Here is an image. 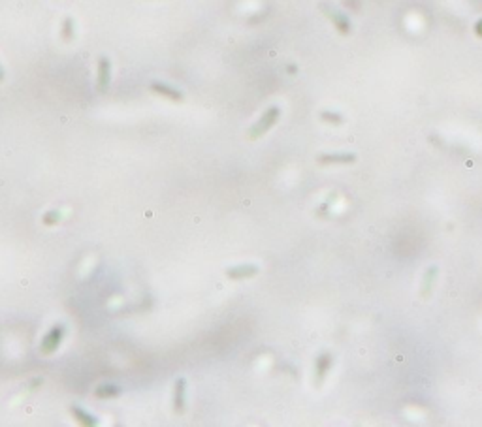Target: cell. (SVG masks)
<instances>
[{
	"mask_svg": "<svg viewBox=\"0 0 482 427\" xmlns=\"http://www.w3.org/2000/svg\"><path fill=\"white\" fill-rule=\"evenodd\" d=\"M331 356L330 354H320V356L317 358V363H315V386L317 388H320L324 382V378H326V375H328V371H330L331 367Z\"/></svg>",
	"mask_w": 482,
	"mask_h": 427,
	"instance_id": "9",
	"label": "cell"
},
{
	"mask_svg": "<svg viewBox=\"0 0 482 427\" xmlns=\"http://www.w3.org/2000/svg\"><path fill=\"white\" fill-rule=\"evenodd\" d=\"M317 162L320 166H331V164H354L356 155L354 153H324L318 155Z\"/></svg>",
	"mask_w": 482,
	"mask_h": 427,
	"instance_id": "5",
	"label": "cell"
},
{
	"mask_svg": "<svg viewBox=\"0 0 482 427\" xmlns=\"http://www.w3.org/2000/svg\"><path fill=\"white\" fill-rule=\"evenodd\" d=\"M435 277H437V267H435V265H432V267L428 269V273H426L424 286H422V298H428V296H430V292H432V286H433V280H435Z\"/></svg>",
	"mask_w": 482,
	"mask_h": 427,
	"instance_id": "13",
	"label": "cell"
},
{
	"mask_svg": "<svg viewBox=\"0 0 482 427\" xmlns=\"http://www.w3.org/2000/svg\"><path fill=\"white\" fill-rule=\"evenodd\" d=\"M279 117H281V107L279 106L267 107L266 111H264V115H262L258 121L252 124V128L249 130V139H258V137H262L266 132H269V128L279 121Z\"/></svg>",
	"mask_w": 482,
	"mask_h": 427,
	"instance_id": "1",
	"label": "cell"
},
{
	"mask_svg": "<svg viewBox=\"0 0 482 427\" xmlns=\"http://www.w3.org/2000/svg\"><path fill=\"white\" fill-rule=\"evenodd\" d=\"M320 10H322L324 15L335 25V29H337L341 34H351V21H349V17H347L345 14H341L339 10H335V8L326 4V2L320 4Z\"/></svg>",
	"mask_w": 482,
	"mask_h": 427,
	"instance_id": "2",
	"label": "cell"
},
{
	"mask_svg": "<svg viewBox=\"0 0 482 427\" xmlns=\"http://www.w3.org/2000/svg\"><path fill=\"white\" fill-rule=\"evenodd\" d=\"M320 119H322L324 122H331V124H343V122H345V119H343L341 115L331 113V111H322V113H320Z\"/></svg>",
	"mask_w": 482,
	"mask_h": 427,
	"instance_id": "15",
	"label": "cell"
},
{
	"mask_svg": "<svg viewBox=\"0 0 482 427\" xmlns=\"http://www.w3.org/2000/svg\"><path fill=\"white\" fill-rule=\"evenodd\" d=\"M60 219H62V213H60L58 209H55V211H47V213L43 215V224H45V226H53V224H58Z\"/></svg>",
	"mask_w": 482,
	"mask_h": 427,
	"instance_id": "14",
	"label": "cell"
},
{
	"mask_svg": "<svg viewBox=\"0 0 482 427\" xmlns=\"http://www.w3.org/2000/svg\"><path fill=\"white\" fill-rule=\"evenodd\" d=\"M4 79H6V70H4V66L0 64V83H2Z\"/></svg>",
	"mask_w": 482,
	"mask_h": 427,
	"instance_id": "16",
	"label": "cell"
},
{
	"mask_svg": "<svg viewBox=\"0 0 482 427\" xmlns=\"http://www.w3.org/2000/svg\"><path fill=\"white\" fill-rule=\"evenodd\" d=\"M70 412H72L74 418H76V420L80 421V423H83V425H89V427L98 425V420L94 418L93 414H89V412H87L85 408H81V406L72 405V406H70Z\"/></svg>",
	"mask_w": 482,
	"mask_h": 427,
	"instance_id": "10",
	"label": "cell"
},
{
	"mask_svg": "<svg viewBox=\"0 0 482 427\" xmlns=\"http://www.w3.org/2000/svg\"><path fill=\"white\" fill-rule=\"evenodd\" d=\"M60 36H62V40H64L66 43L72 42L74 38H76V25H74V19L68 15V17H64V21H62V30H60Z\"/></svg>",
	"mask_w": 482,
	"mask_h": 427,
	"instance_id": "11",
	"label": "cell"
},
{
	"mask_svg": "<svg viewBox=\"0 0 482 427\" xmlns=\"http://www.w3.org/2000/svg\"><path fill=\"white\" fill-rule=\"evenodd\" d=\"M151 91L159 96H164V98L172 100V102H177L181 104L185 100V94L181 93L179 89H175L172 85H166V83H160V81H153L151 83Z\"/></svg>",
	"mask_w": 482,
	"mask_h": 427,
	"instance_id": "7",
	"label": "cell"
},
{
	"mask_svg": "<svg viewBox=\"0 0 482 427\" xmlns=\"http://www.w3.org/2000/svg\"><path fill=\"white\" fill-rule=\"evenodd\" d=\"M111 81V62L106 55L98 58V74H96V89L100 93H106Z\"/></svg>",
	"mask_w": 482,
	"mask_h": 427,
	"instance_id": "4",
	"label": "cell"
},
{
	"mask_svg": "<svg viewBox=\"0 0 482 427\" xmlns=\"http://www.w3.org/2000/svg\"><path fill=\"white\" fill-rule=\"evenodd\" d=\"M260 267L254 263H243V265H232L226 269V277L232 280H243V278H251L254 275H258Z\"/></svg>",
	"mask_w": 482,
	"mask_h": 427,
	"instance_id": "6",
	"label": "cell"
},
{
	"mask_svg": "<svg viewBox=\"0 0 482 427\" xmlns=\"http://www.w3.org/2000/svg\"><path fill=\"white\" fill-rule=\"evenodd\" d=\"M121 393V388L115 384H104L100 386V388H96V392H94V395L100 399H109V397H117Z\"/></svg>",
	"mask_w": 482,
	"mask_h": 427,
	"instance_id": "12",
	"label": "cell"
},
{
	"mask_svg": "<svg viewBox=\"0 0 482 427\" xmlns=\"http://www.w3.org/2000/svg\"><path fill=\"white\" fill-rule=\"evenodd\" d=\"M185 392H187V380L185 378H177L173 384V410L175 414L185 412Z\"/></svg>",
	"mask_w": 482,
	"mask_h": 427,
	"instance_id": "8",
	"label": "cell"
},
{
	"mask_svg": "<svg viewBox=\"0 0 482 427\" xmlns=\"http://www.w3.org/2000/svg\"><path fill=\"white\" fill-rule=\"evenodd\" d=\"M64 333H66V328L62 326V324L53 326V328L47 331V335L43 337V342H42L43 354H53V352L60 346V342H62V339H64Z\"/></svg>",
	"mask_w": 482,
	"mask_h": 427,
	"instance_id": "3",
	"label": "cell"
}]
</instances>
